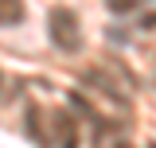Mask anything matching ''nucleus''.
Segmentation results:
<instances>
[{"label": "nucleus", "instance_id": "obj_1", "mask_svg": "<svg viewBox=\"0 0 156 148\" xmlns=\"http://www.w3.org/2000/svg\"><path fill=\"white\" fill-rule=\"evenodd\" d=\"M47 31H51V43L58 51H78L82 47V27H78V16L70 8H51L47 12Z\"/></svg>", "mask_w": 156, "mask_h": 148}, {"label": "nucleus", "instance_id": "obj_2", "mask_svg": "<svg viewBox=\"0 0 156 148\" xmlns=\"http://www.w3.org/2000/svg\"><path fill=\"white\" fill-rule=\"evenodd\" d=\"M47 125H51V132H47V140L55 148H78V121L70 117L66 109H47Z\"/></svg>", "mask_w": 156, "mask_h": 148}, {"label": "nucleus", "instance_id": "obj_3", "mask_svg": "<svg viewBox=\"0 0 156 148\" xmlns=\"http://www.w3.org/2000/svg\"><path fill=\"white\" fill-rule=\"evenodd\" d=\"M86 82H90V86H98L101 93H109V97H117V101H125V97H129V93L121 90V86H117L113 78H105L101 70H86Z\"/></svg>", "mask_w": 156, "mask_h": 148}, {"label": "nucleus", "instance_id": "obj_4", "mask_svg": "<svg viewBox=\"0 0 156 148\" xmlns=\"http://www.w3.org/2000/svg\"><path fill=\"white\" fill-rule=\"evenodd\" d=\"M23 19V0H0V27H12Z\"/></svg>", "mask_w": 156, "mask_h": 148}, {"label": "nucleus", "instance_id": "obj_5", "mask_svg": "<svg viewBox=\"0 0 156 148\" xmlns=\"http://www.w3.org/2000/svg\"><path fill=\"white\" fill-rule=\"evenodd\" d=\"M23 129H27V136H31L35 144H47V132L39 129V109H35V105L23 109Z\"/></svg>", "mask_w": 156, "mask_h": 148}, {"label": "nucleus", "instance_id": "obj_6", "mask_svg": "<svg viewBox=\"0 0 156 148\" xmlns=\"http://www.w3.org/2000/svg\"><path fill=\"white\" fill-rule=\"evenodd\" d=\"M113 148H133V144H129V140H113Z\"/></svg>", "mask_w": 156, "mask_h": 148}, {"label": "nucleus", "instance_id": "obj_7", "mask_svg": "<svg viewBox=\"0 0 156 148\" xmlns=\"http://www.w3.org/2000/svg\"><path fill=\"white\" fill-rule=\"evenodd\" d=\"M148 148H156V140H152V144H148Z\"/></svg>", "mask_w": 156, "mask_h": 148}]
</instances>
